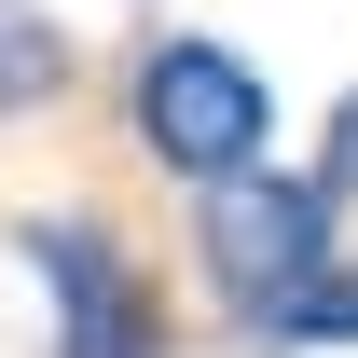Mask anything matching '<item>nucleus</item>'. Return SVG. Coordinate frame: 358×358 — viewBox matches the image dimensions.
I'll list each match as a JSON object with an SVG mask.
<instances>
[{
  "mask_svg": "<svg viewBox=\"0 0 358 358\" xmlns=\"http://www.w3.org/2000/svg\"><path fill=\"white\" fill-rule=\"evenodd\" d=\"M124 138L179 193H221V179L275 166V83L234 42H207V28H166V42H138V69H124Z\"/></svg>",
  "mask_w": 358,
  "mask_h": 358,
  "instance_id": "obj_1",
  "label": "nucleus"
},
{
  "mask_svg": "<svg viewBox=\"0 0 358 358\" xmlns=\"http://www.w3.org/2000/svg\"><path fill=\"white\" fill-rule=\"evenodd\" d=\"M14 262L55 317V358H166V303H152V275L110 221L42 207V221H14Z\"/></svg>",
  "mask_w": 358,
  "mask_h": 358,
  "instance_id": "obj_2",
  "label": "nucleus"
},
{
  "mask_svg": "<svg viewBox=\"0 0 358 358\" xmlns=\"http://www.w3.org/2000/svg\"><path fill=\"white\" fill-rule=\"evenodd\" d=\"M345 193L331 179H275V166H248V179H221V193H193V262H207V289H221L234 317H262L289 275H317L331 248H345Z\"/></svg>",
  "mask_w": 358,
  "mask_h": 358,
  "instance_id": "obj_3",
  "label": "nucleus"
},
{
  "mask_svg": "<svg viewBox=\"0 0 358 358\" xmlns=\"http://www.w3.org/2000/svg\"><path fill=\"white\" fill-rule=\"evenodd\" d=\"M317 179H331V193H358V96L331 110V152H317Z\"/></svg>",
  "mask_w": 358,
  "mask_h": 358,
  "instance_id": "obj_6",
  "label": "nucleus"
},
{
  "mask_svg": "<svg viewBox=\"0 0 358 358\" xmlns=\"http://www.w3.org/2000/svg\"><path fill=\"white\" fill-rule=\"evenodd\" d=\"M262 358H317V345H358V248H331L317 275H289L262 317H234Z\"/></svg>",
  "mask_w": 358,
  "mask_h": 358,
  "instance_id": "obj_4",
  "label": "nucleus"
},
{
  "mask_svg": "<svg viewBox=\"0 0 358 358\" xmlns=\"http://www.w3.org/2000/svg\"><path fill=\"white\" fill-rule=\"evenodd\" d=\"M55 83H69V28H55L42 0H0V124H14V110H42Z\"/></svg>",
  "mask_w": 358,
  "mask_h": 358,
  "instance_id": "obj_5",
  "label": "nucleus"
}]
</instances>
